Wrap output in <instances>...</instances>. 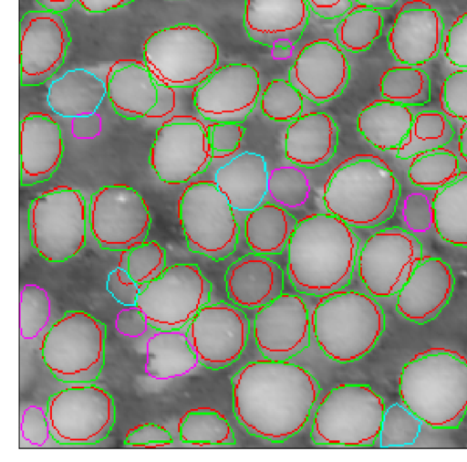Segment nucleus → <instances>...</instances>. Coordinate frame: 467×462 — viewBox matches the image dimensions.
Masks as SVG:
<instances>
[{
	"label": "nucleus",
	"mask_w": 467,
	"mask_h": 462,
	"mask_svg": "<svg viewBox=\"0 0 467 462\" xmlns=\"http://www.w3.org/2000/svg\"><path fill=\"white\" fill-rule=\"evenodd\" d=\"M150 221L144 198L130 185H104L90 196L88 222L101 249L121 252L146 241Z\"/></svg>",
	"instance_id": "obj_13"
},
{
	"label": "nucleus",
	"mask_w": 467,
	"mask_h": 462,
	"mask_svg": "<svg viewBox=\"0 0 467 462\" xmlns=\"http://www.w3.org/2000/svg\"><path fill=\"white\" fill-rule=\"evenodd\" d=\"M402 218L410 233H424L434 226L432 198L423 193H410L404 201Z\"/></svg>",
	"instance_id": "obj_45"
},
{
	"label": "nucleus",
	"mask_w": 467,
	"mask_h": 462,
	"mask_svg": "<svg viewBox=\"0 0 467 462\" xmlns=\"http://www.w3.org/2000/svg\"><path fill=\"white\" fill-rule=\"evenodd\" d=\"M440 100L445 115L467 121V68L456 70L444 79Z\"/></svg>",
	"instance_id": "obj_44"
},
{
	"label": "nucleus",
	"mask_w": 467,
	"mask_h": 462,
	"mask_svg": "<svg viewBox=\"0 0 467 462\" xmlns=\"http://www.w3.org/2000/svg\"><path fill=\"white\" fill-rule=\"evenodd\" d=\"M105 82L112 109L127 120L146 117L156 104L157 83L144 63L117 61L109 68Z\"/></svg>",
	"instance_id": "obj_27"
},
{
	"label": "nucleus",
	"mask_w": 467,
	"mask_h": 462,
	"mask_svg": "<svg viewBox=\"0 0 467 462\" xmlns=\"http://www.w3.org/2000/svg\"><path fill=\"white\" fill-rule=\"evenodd\" d=\"M400 195V184L379 157L357 154L330 173L324 188L327 213L351 227L372 228L392 217Z\"/></svg>",
	"instance_id": "obj_4"
},
{
	"label": "nucleus",
	"mask_w": 467,
	"mask_h": 462,
	"mask_svg": "<svg viewBox=\"0 0 467 462\" xmlns=\"http://www.w3.org/2000/svg\"><path fill=\"white\" fill-rule=\"evenodd\" d=\"M212 283L192 263L167 267L140 292L136 306L156 331L181 330L210 303Z\"/></svg>",
	"instance_id": "obj_11"
},
{
	"label": "nucleus",
	"mask_w": 467,
	"mask_h": 462,
	"mask_svg": "<svg viewBox=\"0 0 467 462\" xmlns=\"http://www.w3.org/2000/svg\"><path fill=\"white\" fill-rule=\"evenodd\" d=\"M143 58L157 84L195 88L218 68L219 48L199 26L182 23L151 34L144 43Z\"/></svg>",
	"instance_id": "obj_7"
},
{
	"label": "nucleus",
	"mask_w": 467,
	"mask_h": 462,
	"mask_svg": "<svg viewBox=\"0 0 467 462\" xmlns=\"http://www.w3.org/2000/svg\"><path fill=\"white\" fill-rule=\"evenodd\" d=\"M359 238L340 218L330 213L300 219L288 241L286 272L295 289L324 297L351 281Z\"/></svg>",
	"instance_id": "obj_2"
},
{
	"label": "nucleus",
	"mask_w": 467,
	"mask_h": 462,
	"mask_svg": "<svg viewBox=\"0 0 467 462\" xmlns=\"http://www.w3.org/2000/svg\"><path fill=\"white\" fill-rule=\"evenodd\" d=\"M21 437L32 446H42L51 438L47 410L29 405L24 409L20 420Z\"/></svg>",
	"instance_id": "obj_47"
},
{
	"label": "nucleus",
	"mask_w": 467,
	"mask_h": 462,
	"mask_svg": "<svg viewBox=\"0 0 467 462\" xmlns=\"http://www.w3.org/2000/svg\"><path fill=\"white\" fill-rule=\"evenodd\" d=\"M312 329L322 352L337 362H351L368 354L385 329L381 305L354 290L322 297L312 314Z\"/></svg>",
	"instance_id": "obj_5"
},
{
	"label": "nucleus",
	"mask_w": 467,
	"mask_h": 462,
	"mask_svg": "<svg viewBox=\"0 0 467 462\" xmlns=\"http://www.w3.org/2000/svg\"><path fill=\"white\" fill-rule=\"evenodd\" d=\"M172 442V436L165 427L152 423L130 429L124 439V445L132 447H162Z\"/></svg>",
	"instance_id": "obj_50"
},
{
	"label": "nucleus",
	"mask_w": 467,
	"mask_h": 462,
	"mask_svg": "<svg viewBox=\"0 0 467 462\" xmlns=\"http://www.w3.org/2000/svg\"><path fill=\"white\" fill-rule=\"evenodd\" d=\"M379 91L383 99L408 107L424 105L431 100V80L421 68L394 67L381 75Z\"/></svg>",
	"instance_id": "obj_37"
},
{
	"label": "nucleus",
	"mask_w": 467,
	"mask_h": 462,
	"mask_svg": "<svg viewBox=\"0 0 467 462\" xmlns=\"http://www.w3.org/2000/svg\"><path fill=\"white\" fill-rule=\"evenodd\" d=\"M118 267L124 268L139 285L154 280L167 268L164 248L156 241H144L121 251Z\"/></svg>",
	"instance_id": "obj_40"
},
{
	"label": "nucleus",
	"mask_w": 467,
	"mask_h": 462,
	"mask_svg": "<svg viewBox=\"0 0 467 462\" xmlns=\"http://www.w3.org/2000/svg\"><path fill=\"white\" fill-rule=\"evenodd\" d=\"M350 79V66L339 46L327 38L307 43L297 54L288 80L308 100L328 102L342 94Z\"/></svg>",
	"instance_id": "obj_20"
},
{
	"label": "nucleus",
	"mask_w": 467,
	"mask_h": 462,
	"mask_svg": "<svg viewBox=\"0 0 467 462\" xmlns=\"http://www.w3.org/2000/svg\"><path fill=\"white\" fill-rule=\"evenodd\" d=\"M213 158L232 155L240 147L244 128L240 122H213L207 126Z\"/></svg>",
	"instance_id": "obj_46"
},
{
	"label": "nucleus",
	"mask_w": 467,
	"mask_h": 462,
	"mask_svg": "<svg viewBox=\"0 0 467 462\" xmlns=\"http://www.w3.org/2000/svg\"><path fill=\"white\" fill-rule=\"evenodd\" d=\"M447 60L461 68H467V12L460 16L449 28L444 42Z\"/></svg>",
	"instance_id": "obj_48"
},
{
	"label": "nucleus",
	"mask_w": 467,
	"mask_h": 462,
	"mask_svg": "<svg viewBox=\"0 0 467 462\" xmlns=\"http://www.w3.org/2000/svg\"><path fill=\"white\" fill-rule=\"evenodd\" d=\"M338 134V127L329 114L322 111L302 114L286 129L285 158L299 167L322 166L335 155Z\"/></svg>",
	"instance_id": "obj_26"
},
{
	"label": "nucleus",
	"mask_w": 467,
	"mask_h": 462,
	"mask_svg": "<svg viewBox=\"0 0 467 462\" xmlns=\"http://www.w3.org/2000/svg\"><path fill=\"white\" fill-rule=\"evenodd\" d=\"M454 283L452 270L445 261L423 257L398 292L396 310L414 323L431 321L448 304Z\"/></svg>",
	"instance_id": "obj_22"
},
{
	"label": "nucleus",
	"mask_w": 467,
	"mask_h": 462,
	"mask_svg": "<svg viewBox=\"0 0 467 462\" xmlns=\"http://www.w3.org/2000/svg\"><path fill=\"white\" fill-rule=\"evenodd\" d=\"M134 0H77L88 13H106L130 5Z\"/></svg>",
	"instance_id": "obj_55"
},
{
	"label": "nucleus",
	"mask_w": 467,
	"mask_h": 462,
	"mask_svg": "<svg viewBox=\"0 0 467 462\" xmlns=\"http://www.w3.org/2000/svg\"><path fill=\"white\" fill-rule=\"evenodd\" d=\"M158 98L154 107L145 118L161 119L171 113L175 107V92L173 88L157 84Z\"/></svg>",
	"instance_id": "obj_54"
},
{
	"label": "nucleus",
	"mask_w": 467,
	"mask_h": 462,
	"mask_svg": "<svg viewBox=\"0 0 467 462\" xmlns=\"http://www.w3.org/2000/svg\"><path fill=\"white\" fill-rule=\"evenodd\" d=\"M268 174L264 156L246 151L221 166L214 182L234 210L250 212L268 194Z\"/></svg>",
	"instance_id": "obj_28"
},
{
	"label": "nucleus",
	"mask_w": 467,
	"mask_h": 462,
	"mask_svg": "<svg viewBox=\"0 0 467 462\" xmlns=\"http://www.w3.org/2000/svg\"><path fill=\"white\" fill-rule=\"evenodd\" d=\"M199 364L220 370L237 361L246 347L250 320L239 308L220 301L204 305L185 331Z\"/></svg>",
	"instance_id": "obj_16"
},
{
	"label": "nucleus",
	"mask_w": 467,
	"mask_h": 462,
	"mask_svg": "<svg viewBox=\"0 0 467 462\" xmlns=\"http://www.w3.org/2000/svg\"><path fill=\"white\" fill-rule=\"evenodd\" d=\"M459 152L464 161L467 162V121L463 123L460 131Z\"/></svg>",
	"instance_id": "obj_58"
},
{
	"label": "nucleus",
	"mask_w": 467,
	"mask_h": 462,
	"mask_svg": "<svg viewBox=\"0 0 467 462\" xmlns=\"http://www.w3.org/2000/svg\"><path fill=\"white\" fill-rule=\"evenodd\" d=\"M254 337L262 355L271 361H288L310 345V318L306 303L294 294L282 293L258 309Z\"/></svg>",
	"instance_id": "obj_19"
},
{
	"label": "nucleus",
	"mask_w": 467,
	"mask_h": 462,
	"mask_svg": "<svg viewBox=\"0 0 467 462\" xmlns=\"http://www.w3.org/2000/svg\"><path fill=\"white\" fill-rule=\"evenodd\" d=\"M309 19L306 0H246L244 26L249 38L264 46L293 47Z\"/></svg>",
	"instance_id": "obj_24"
},
{
	"label": "nucleus",
	"mask_w": 467,
	"mask_h": 462,
	"mask_svg": "<svg viewBox=\"0 0 467 462\" xmlns=\"http://www.w3.org/2000/svg\"><path fill=\"white\" fill-rule=\"evenodd\" d=\"M358 5H363L376 8L378 10L389 9L392 7L399 0H354Z\"/></svg>",
	"instance_id": "obj_57"
},
{
	"label": "nucleus",
	"mask_w": 467,
	"mask_h": 462,
	"mask_svg": "<svg viewBox=\"0 0 467 462\" xmlns=\"http://www.w3.org/2000/svg\"><path fill=\"white\" fill-rule=\"evenodd\" d=\"M303 98L289 80L273 79L262 91L260 109L274 121H293L302 115Z\"/></svg>",
	"instance_id": "obj_42"
},
{
	"label": "nucleus",
	"mask_w": 467,
	"mask_h": 462,
	"mask_svg": "<svg viewBox=\"0 0 467 462\" xmlns=\"http://www.w3.org/2000/svg\"><path fill=\"white\" fill-rule=\"evenodd\" d=\"M460 173L458 157L444 147L416 155L408 170L410 183L428 190H438L449 184Z\"/></svg>",
	"instance_id": "obj_38"
},
{
	"label": "nucleus",
	"mask_w": 467,
	"mask_h": 462,
	"mask_svg": "<svg viewBox=\"0 0 467 462\" xmlns=\"http://www.w3.org/2000/svg\"><path fill=\"white\" fill-rule=\"evenodd\" d=\"M385 410L383 398L369 385H337L316 410L311 440L317 446H372L379 438Z\"/></svg>",
	"instance_id": "obj_6"
},
{
	"label": "nucleus",
	"mask_w": 467,
	"mask_h": 462,
	"mask_svg": "<svg viewBox=\"0 0 467 462\" xmlns=\"http://www.w3.org/2000/svg\"><path fill=\"white\" fill-rule=\"evenodd\" d=\"M311 185L307 175L297 165L279 166L268 174V194L275 204L297 208L309 198Z\"/></svg>",
	"instance_id": "obj_39"
},
{
	"label": "nucleus",
	"mask_w": 467,
	"mask_h": 462,
	"mask_svg": "<svg viewBox=\"0 0 467 462\" xmlns=\"http://www.w3.org/2000/svg\"><path fill=\"white\" fill-rule=\"evenodd\" d=\"M144 286L137 284L120 267L110 271L106 281L108 292L125 307L136 305L137 298Z\"/></svg>",
	"instance_id": "obj_49"
},
{
	"label": "nucleus",
	"mask_w": 467,
	"mask_h": 462,
	"mask_svg": "<svg viewBox=\"0 0 467 462\" xmlns=\"http://www.w3.org/2000/svg\"><path fill=\"white\" fill-rule=\"evenodd\" d=\"M231 383L236 421L250 435L273 443L303 429L321 391L302 366L267 359L246 363Z\"/></svg>",
	"instance_id": "obj_1"
},
{
	"label": "nucleus",
	"mask_w": 467,
	"mask_h": 462,
	"mask_svg": "<svg viewBox=\"0 0 467 462\" xmlns=\"http://www.w3.org/2000/svg\"><path fill=\"white\" fill-rule=\"evenodd\" d=\"M64 151L59 124L49 115L31 112L19 122V178L22 186L48 181Z\"/></svg>",
	"instance_id": "obj_23"
},
{
	"label": "nucleus",
	"mask_w": 467,
	"mask_h": 462,
	"mask_svg": "<svg viewBox=\"0 0 467 462\" xmlns=\"http://www.w3.org/2000/svg\"><path fill=\"white\" fill-rule=\"evenodd\" d=\"M199 364L182 330L158 331L146 343L145 373L152 379L169 380L188 374Z\"/></svg>",
	"instance_id": "obj_31"
},
{
	"label": "nucleus",
	"mask_w": 467,
	"mask_h": 462,
	"mask_svg": "<svg viewBox=\"0 0 467 462\" xmlns=\"http://www.w3.org/2000/svg\"><path fill=\"white\" fill-rule=\"evenodd\" d=\"M261 91L259 74L245 63L218 67L195 87L197 112L212 122H243L255 108Z\"/></svg>",
	"instance_id": "obj_18"
},
{
	"label": "nucleus",
	"mask_w": 467,
	"mask_h": 462,
	"mask_svg": "<svg viewBox=\"0 0 467 462\" xmlns=\"http://www.w3.org/2000/svg\"><path fill=\"white\" fill-rule=\"evenodd\" d=\"M148 326L144 315L136 305L120 310L115 320L117 331L130 338L142 336L147 331Z\"/></svg>",
	"instance_id": "obj_51"
},
{
	"label": "nucleus",
	"mask_w": 467,
	"mask_h": 462,
	"mask_svg": "<svg viewBox=\"0 0 467 462\" xmlns=\"http://www.w3.org/2000/svg\"><path fill=\"white\" fill-rule=\"evenodd\" d=\"M106 325L83 310H68L45 334L41 357L61 383H91L105 364Z\"/></svg>",
	"instance_id": "obj_8"
},
{
	"label": "nucleus",
	"mask_w": 467,
	"mask_h": 462,
	"mask_svg": "<svg viewBox=\"0 0 467 462\" xmlns=\"http://www.w3.org/2000/svg\"><path fill=\"white\" fill-rule=\"evenodd\" d=\"M105 96L106 82L85 68H73L53 80L47 101L51 110L63 118L96 113Z\"/></svg>",
	"instance_id": "obj_29"
},
{
	"label": "nucleus",
	"mask_w": 467,
	"mask_h": 462,
	"mask_svg": "<svg viewBox=\"0 0 467 462\" xmlns=\"http://www.w3.org/2000/svg\"><path fill=\"white\" fill-rule=\"evenodd\" d=\"M453 136V127L444 113L420 111L414 115L407 136L396 150V157L408 160L420 153L445 147Z\"/></svg>",
	"instance_id": "obj_34"
},
{
	"label": "nucleus",
	"mask_w": 467,
	"mask_h": 462,
	"mask_svg": "<svg viewBox=\"0 0 467 462\" xmlns=\"http://www.w3.org/2000/svg\"><path fill=\"white\" fill-rule=\"evenodd\" d=\"M178 218L191 252L220 261L235 251L240 227L214 181L194 182L183 190Z\"/></svg>",
	"instance_id": "obj_10"
},
{
	"label": "nucleus",
	"mask_w": 467,
	"mask_h": 462,
	"mask_svg": "<svg viewBox=\"0 0 467 462\" xmlns=\"http://www.w3.org/2000/svg\"><path fill=\"white\" fill-rule=\"evenodd\" d=\"M228 299L238 307L259 309L284 290L281 267L265 255L248 253L226 269L224 275Z\"/></svg>",
	"instance_id": "obj_25"
},
{
	"label": "nucleus",
	"mask_w": 467,
	"mask_h": 462,
	"mask_svg": "<svg viewBox=\"0 0 467 462\" xmlns=\"http://www.w3.org/2000/svg\"><path fill=\"white\" fill-rule=\"evenodd\" d=\"M213 158L207 126L192 116L176 115L156 131L149 163L161 182L181 184L205 172Z\"/></svg>",
	"instance_id": "obj_14"
},
{
	"label": "nucleus",
	"mask_w": 467,
	"mask_h": 462,
	"mask_svg": "<svg viewBox=\"0 0 467 462\" xmlns=\"http://www.w3.org/2000/svg\"><path fill=\"white\" fill-rule=\"evenodd\" d=\"M384 19L379 10L358 5L347 12L334 28L337 45L347 51L368 50L382 33Z\"/></svg>",
	"instance_id": "obj_35"
},
{
	"label": "nucleus",
	"mask_w": 467,
	"mask_h": 462,
	"mask_svg": "<svg viewBox=\"0 0 467 462\" xmlns=\"http://www.w3.org/2000/svg\"><path fill=\"white\" fill-rule=\"evenodd\" d=\"M101 118L96 112L72 119L71 132L77 139H94L100 134Z\"/></svg>",
	"instance_id": "obj_53"
},
{
	"label": "nucleus",
	"mask_w": 467,
	"mask_h": 462,
	"mask_svg": "<svg viewBox=\"0 0 467 462\" xmlns=\"http://www.w3.org/2000/svg\"><path fill=\"white\" fill-rule=\"evenodd\" d=\"M434 228L453 246L467 247V172L436 190L432 197Z\"/></svg>",
	"instance_id": "obj_33"
},
{
	"label": "nucleus",
	"mask_w": 467,
	"mask_h": 462,
	"mask_svg": "<svg viewBox=\"0 0 467 462\" xmlns=\"http://www.w3.org/2000/svg\"><path fill=\"white\" fill-rule=\"evenodd\" d=\"M297 222L283 206L275 203L260 205L246 216V243L252 252L260 255L281 254Z\"/></svg>",
	"instance_id": "obj_32"
},
{
	"label": "nucleus",
	"mask_w": 467,
	"mask_h": 462,
	"mask_svg": "<svg viewBox=\"0 0 467 462\" xmlns=\"http://www.w3.org/2000/svg\"><path fill=\"white\" fill-rule=\"evenodd\" d=\"M87 202L81 192L60 185L35 197L28 207L27 226L34 249L46 260L60 263L84 247Z\"/></svg>",
	"instance_id": "obj_9"
},
{
	"label": "nucleus",
	"mask_w": 467,
	"mask_h": 462,
	"mask_svg": "<svg viewBox=\"0 0 467 462\" xmlns=\"http://www.w3.org/2000/svg\"><path fill=\"white\" fill-rule=\"evenodd\" d=\"M309 9L325 19L344 16L352 8V0H306Z\"/></svg>",
	"instance_id": "obj_52"
},
{
	"label": "nucleus",
	"mask_w": 467,
	"mask_h": 462,
	"mask_svg": "<svg viewBox=\"0 0 467 462\" xmlns=\"http://www.w3.org/2000/svg\"><path fill=\"white\" fill-rule=\"evenodd\" d=\"M51 438L64 446H88L108 437L115 424L112 396L93 383L74 385L48 397Z\"/></svg>",
	"instance_id": "obj_12"
},
{
	"label": "nucleus",
	"mask_w": 467,
	"mask_h": 462,
	"mask_svg": "<svg viewBox=\"0 0 467 462\" xmlns=\"http://www.w3.org/2000/svg\"><path fill=\"white\" fill-rule=\"evenodd\" d=\"M44 10L63 13L68 10L77 0H35Z\"/></svg>",
	"instance_id": "obj_56"
},
{
	"label": "nucleus",
	"mask_w": 467,
	"mask_h": 462,
	"mask_svg": "<svg viewBox=\"0 0 467 462\" xmlns=\"http://www.w3.org/2000/svg\"><path fill=\"white\" fill-rule=\"evenodd\" d=\"M272 55L275 58H287L291 56L292 47L275 46L272 47Z\"/></svg>",
	"instance_id": "obj_59"
},
{
	"label": "nucleus",
	"mask_w": 467,
	"mask_h": 462,
	"mask_svg": "<svg viewBox=\"0 0 467 462\" xmlns=\"http://www.w3.org/2000/svg\"><path fill=\"white\" fill-rule=\"evenodd\" d=\"M443 38L440 12L423 0H410L396 15L388 34V47L396 61L417 66L439 55Z\"/></svg>",
	"instance_id": "obj_21"
},
{
	"label": "nucleus",
	"mask_w": 467,
	"mask_h": 462,
	"mask_svg": "<svg viewBox=\"0 0 467 462\" xmlns=\"http://www.w3.org/2000/svg\"><path fill=\"white\" fill-rule=\"evenodd\" d=\"M51 316V301L47 291L36 284H26L19 294V332L25 340H32L47 327Z\"/></svg>",
	"instance_id": "obj_41"
},
{
	"label": "nucleus",
	"mask_w": 467,
	"mask_h": 462,
	"mask_svg": "<svg viewBox=\"0 0 467 462\" xmlns=\"http://www.w3.org/2000/svg\"><path fill=\"white\" fill-rule=\"evenodd\" d=\"M423 422L403 404L386 408L379 435L382 448L412 445L419 436Z\"/></svg>",
	"instance_id": "obj_43"
},
{
	"label": "nucleus",
	"mask_w": 467,
	"mask_h": 462,
	"mask_svg": "<svg viewBox=\"0 0 467 462\" xmlns=\"http://www.w3.org/2000/svg\"><path fill=\"white\" fill-rule=\"evenodd\" d=\"M422 257L421 244L412 233L384 228L371 235L358 252V276L371 296L390 297L398 294Z\"/></svg>",
	"instance_id": "obj_15"
},
{
	"label": "nucleus",
	"mask_w": 467,
	"mask_h": 462,
	"mask_svg": "<svg viewBox=\"0 0 467 462\" xmlns=\"http://www.w3.org/2000/svg\"><path fill=\"white\" fill-rule=\"evenodd\" d=\"M19 80L23 87L47 82L60 68L70 33L59 13L31 10L19 22Z\"/></svg>",
	"instance_id": "obj_17"
},
{
	"label": "nucleus",
	"mask_w": 467,
	"mask_h": 462,
	"mask_svg": "<svg viewBox=\"0 0 467 462\" xmlns=\"http://www.w3.org/2000/svg\"><path fill=\"white\" fill-rule=\"evenodd\" d=\"M414 114L400 103L386 99L367 105L357 118L358 132L375 148L397 150L407 136Z\"/></svg>",
	"instance_id": "obj_30"
},
{
	"label": "nucleus",
	"mask_w": 467,
	"mask_h": 462,
	"mask_svg": "<svg viewBox=\"0 0 467 462\" xmlns=\"http://www.w3.org/2000/svg\"><path fill=\"white\" fill-rule=\"evenodd\" d=\"M179 437L182 443L193 446H233L235 436L226 418L218 411L191 410L179 424Z\"/></svg>",
	"instance_id": "obj_36"
},
{
	"label": "nucleus",
	"mask_w": 467,
	"mask_h": 462,
	"mask_svg": "<svg viewBox=\"0 0 467 462\" xmlns=\"http://www.w3.org/2000/svg\"><path fill=\"white\" fill-rule=\"evenodd\" d=\"M402 404L433 429H456L467 413V361L429 351L406 362L399 379Z\"/></svg>",
	"instance_id": "obj_3"
}]
</instances>
